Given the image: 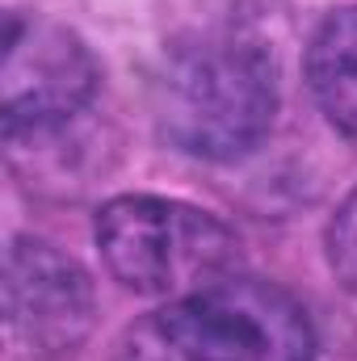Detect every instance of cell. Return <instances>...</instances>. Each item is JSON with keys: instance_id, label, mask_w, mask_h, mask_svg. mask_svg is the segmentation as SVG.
I'll list each match as a JSON object with an SVG mask.
<instances>
[{"instance_id": "obj_1", "label": "cell", "mask_w": 357, "mask_h": 361, "mask_svg": "<svg viewBox=\"0 0 357 361\" xmlns=\"http://www.w3.org/2000/svg\"><path fill=\"white\" fill-rule=\"evenodd\" d=\"M152 109L173 147L202 160H236L273 126L277 63L257 34L202 30L164 55Z\"/></svg>"}, {"instance_id": "obj_2", "label": "cell", "mask_w": 357, "mask_h": 361, "mask_svg": "<svg viewBox=\"0 0 357 361\" xmlns=\"http://www.w3.org/2000/svg\"><path fill=\"white\" fill-rule=\"evenodd\" d=\"M97 248L105 269L135 294H193L236 265V235L206 210L126 193L101 206Z\"/></svg>"}, {"instance_id": "obj_3", "label": "cell", "mask_w": 357, "mask_h": 361, "mask_svg": "<svg viewBox=\"0 0 357 361\" xmlns=\"http://www.w3.org/2000/svg\"><path fill=\"white\" fill-rule=\"evenodd\" d=\"M181 361H315V328L294 294L257 277H219L156 315Z\"/></svg>"}, {"instance_id": "obj_4", "label": "cell", "mask_w": 357, "mask_h": 361, "mask_svg": "<svg viewBox=\"0 0 357 361\" xmlns=\"http://www.w3.org/2000/svg\"><path fill=\"white\" fill-rule=\"evenodd\" d=\"M97 63L89 47L59 21L8 13L4 17V130H47L68 122L92 101Z\"/></svg>"}, {"instance_id": "obj_5", "label": "cell", "mask_w": 357, "mask_h": 361, "mask_svg": "<svg viewBox=\"0 0 357 361\" xmlns=\"http://www.w3.org/2000/svg\"><path fill=\"white\" fill-rule=\"evenodd\" d=\"M8 324L34 353H68L92 324L89 273L42 240H17L4 273Z\"/></svg>"}, {"instance_id": "obj_6", "label": "cell", "mask_w": 357, "mask_h": 361, "mask_svg": "<svg viewBox=\"0 0 357 361\" xmlns=\"http://www.w3.org/2000/svg\"><path fill=\"white\" fill-rule=\"evenodd\" d=\"M307 85L324 118L357 139V4L328 13L307 47Z\"/></svg>"}, {"instance_id": "obj_7", "label": "cell", "mask_w": 357, "mask_h": 361, "mask_svg": "<svg viewBox=\"0 0 357 361\" xmlns=\"http://www.w3.org/2000/svg\"><path fill=\"white\" fill-rule=\"evenodd\" d=\"M332 265L345 273V281L357 290V197L332 223Z\"/></svg>"}]
</instances>
